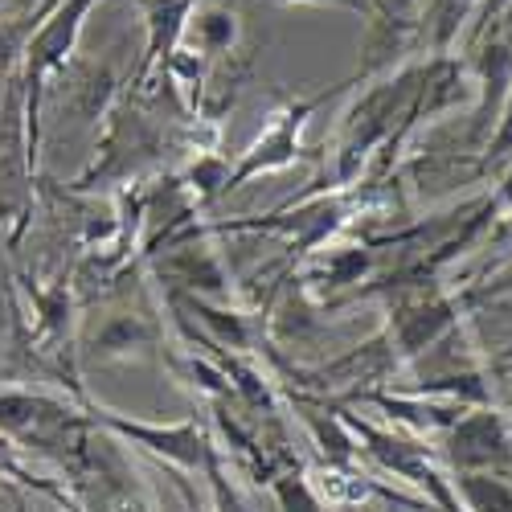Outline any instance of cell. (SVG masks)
Wrapping results in <instances>:
<instances>
[{"instance_id": "obj_1", "label": "cell", "mask_w": 512, "mask_h": 512, "mask_svg": "<svg viewBox=\"0 0 512 512\" xmlns=\"http://www.w3.org/2000/svg\"><path fill=\"white\" fill-rule=\"evenodd\" d=\"M451 463L459 472L512 476V422L496 406H476L451 422Z\"/></svg>"}, {"instance_id": "obj_2", "label": "cell", "mask_w": 512, "mask_h": 512, "mask_svg": "<svg viewBox=\"0 0 512 512\" xmlns=\"http://www.w3.org/2000/svg\"><path fill=\"white\" fill-rule=\"evenodd\" d=\"M324 99H328V91H324V95H312V99H295V103H287V107L263 127V136L250 144V152L238 160L234 173H226L222 193L238 189L242 181L259 177V173H275V168H287V164L300 160L304 148H300V140H295V136H300V127L308 123V115H312Z\"/></svg>"}, {"instance_id": "obj_3", "label": "cell", "mask_w": 512, "mask_h": 512, "mask_svg": "<svg viewBox=\"0 0 512 512\" xmlns=\"http://www.w3.org/2000/svg\"><path fill=\"white\" fill-rule=\"evenodd\" d=\"M508 91H512V29L496 25L476 41V123H472V140L492 136Z\"/></svg>"}, {"instance_id": "obj_4", "label": "cell", "mask_w": 512, "mask_h": 512, "mask_svg": "<svg viewBox=\"0 0 512 512\" xmlns=\"http://www.w3.org/2000/svg\"><path fill=\"white\" fill-rule=\"evenodd\" d=\"M197 5H201V0H144V13H148V54L140 62V74H148L160 58L177 54V41L185 37V25H189Z\"/></svg>"}, {"instance_id": "obj_5", "label": "cell", "mask_w": 512, "mask_h": 512, "mask_svg": "<svg viewBox=\"0 0 512 512\" xmlns=\"http://www.w3.org/2000/svg\"><path fill=\"white\" fill-rule=\"evenodd\" d=\"M459 324V304L455 300H426L418 308H406L402 320H398V349L402 357H414L422 353L426 345H435V340Z\"/></svg>"}, {"instance_id": "obj_6", "label": "cell", "mask_w": 512, "mask_h": 512, "mask_svg": "<svg viewBox=\"0 0 512 512\" xmlns=\"http://www.w3.org/2000/svg\"><path fill=\"white\" fill-rule=\"evenodd\" d=\"M189 41L197 46V54L213 58V54H226L234 46L238 37V17L226 9V5H213V0H201V5L193 9L189 25H185Z\"/></svg>"}, {"instance_id": "obj_7", "label": "cell", "mask_w": 512, "mask_h": 512, "mask_svg": "<svg viewBox=\"0 0 512 512\" xmlns=\"http://www.w3.org/2000/svg\"><path fill=\"white\" fill-rule=\"evenodd\" d=\"M455 488L467 500V512H512V484L504 476L459 472Z\"/></svg>"}, {"instance_id": "obj_8", "label": "cell", "mask_w": 512, "mask_h": 512, "mask_svg": "<svg viewBox=\"0 0 512 512\" xmlns=\"http://www.w3.org/2000/svg\"><path fill=\"white\" fill-rule=\"evenodd\" d=\"M480 9V0H435V13H431V33H435V50L447 54V46L455 37H463V29L472 25Z\"/></svg>"}, {"instance_id": "obj_9", "label": "cell", "mask_w": 512, "mask_h": 512, "mask_svg": "<svg viewBox=\"0 0 512 512\" xmlns=\"http://www.w3.org/2000/svg\"><path fill=\"white\" fill-rule=\"evenodd\" d=\"M512 168V91L500 107V119L492 127V136H488V148L480 156V173L484 177H504Z\"/></svg>"}, {"instance_id": "obj_10", "label": "cell", "mask_w": 512, "mask_h": 512, "mask_svg": "<svg viewBox=\"0 0 512 512\" xmlns=\"http://www.w3.org/2000/svg\"><path fill=\"white\" fill-rule=\"evenodd\" d=\"M422 5V0H377V13L369 21H398V25H414V9Z\"/></svg>"}, {"instance_id": "obj_11", "label": "cell", "mask_w": 512, "mask_h": 512, "mask_svg": "<svg viewBox=\"0 0 512 512\" xmlns=\"http://www.w3.org/2000/svg\"><path fill=\"white\" fill-rule=\"evenodd\" d=\"M275 5H336V9H349V13L373 17V5H369V0H275Z\"/></svg>"}, {"instance_id": "obj_12", "label": "cell", "mask_w": 512, "mask_h": 512, "mask_svg": "<svg viewBox=\"0 0 512 512\" xmlns=\"http://www.w3.org/2000/svg\"><path fill=\"white\" fill-rule=\"evenodd\" d=\"M504 193H512V168H508V173L500 177V193H496V197H504Z\"/></svg>"}, {"instance_id": "obj_13", "label": "cell", "mask_w": 512, "mask_h": 512, "mask_svg": "<svg viewBox=\"0 0 512 512\" xmlns=\"http://www.w3.org/2000/svg\"><path fill=\"white\" fill-rule=\"evenodd\" d=\"M500 308H504V312H512V300H504V304H500Z\"/></svg>"}, {"instance_id": "obj_14", "label": "cell", "mask_w": 512, "mask_h": 512, "mask_svg": "<svg viewBox=\"0 0 512 512\" xmlns=\"http://www.w3.org/2000/svg\"><path fill=\"white\" fill-rule=\"evenodd\" d=\"M369 5H373V13H377V0H369Z\"/></svg>"}]
</instances>
